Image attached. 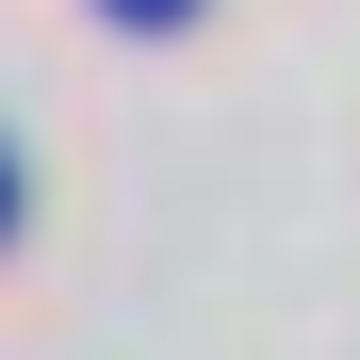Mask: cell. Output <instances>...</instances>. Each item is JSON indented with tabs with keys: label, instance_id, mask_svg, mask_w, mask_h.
<instances>
[{
	"label": "cell",
	"instance_id": "obj_1",
	"mask_svg": "<svg viewBox=\"0 0 360 360\" xmlns=\"http://www.w3.org/2000/svg\"><path fill=\"white\" fill-rule=\"evenodd\" d=\"M115 17H180V0H115Z\"/></svg>",
	"mask_w": 360,
	"mask_h": 360
}]
</instances>
